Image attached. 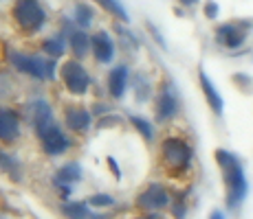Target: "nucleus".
Masks as SVG:
<instances>
[{
  "mask_svg": "<svg viewBox=\"0 0 253 219\" xmlns=\"http://www.w3.org/2000/svg\"><path fill=\"white\" fill-rule=\"evenodd\" d=\"M13 16H16V22L20 24V29L31 31V33L40 31L42 24L46 20V13L38 0H18L16 9H13Z\"/></svg>",
  "mask_w": 253,
  "mask_h": 219,
  "instance_id": "20e7f679",
  "label": "nucleus"
},
{
  "mask_svg": "<svg viewBox=\"0 0 253 219\" xmlns=\"http://www.w3.org/2000/svg\"><path fill=\"white\" fill-rule=\"evenodd\" d=\"M178 2H181L183 7H192V4H196L198 0H178Z\"/></svg>",
  "mask_w": 253,
  "mask_h": 219,
  "instance_id": "c85d7f7f",
  "label": "nucleus"
},
{
  "mask_svg": "<svg viewBox=\"0 0 253 219\" xmlns=\"http://www.w3.org/2000/svg\"><path fill=\"white\" fill-rule=\"evenodd\" d=\"M11 62L24 75H31L36 79H48V81L55 79V62L44 60L40 55H20V53H13Z\"/></svg>",
  "mask_w": 253,
  "mask_h": 219,
  "instance_id": "7ed1b4c3",
  "label": "nucleus"
},
{
  "mask_svg": "<svg viewBox=\"0 0 253 219\" xmlns=\"http://www.w3.org/2000/svg\"><path fill=\"white\" fill-rule=\"evenodd\" d=\"M90 219H108V217H99V215H95V217H90Z\"/></svg>",
  "mask_w": 253,
  "mask_h": 219,
  "instance_id": "7c9ffc66",
  "label": "nucleus"
},
{
  "mask_svg": "<svg viewBox=\"0 0 253 219\" xmlns=\"http://www.w3.org/2000/svg\"><path fill=\"white\" fill-rule=\"evenodd\" d=\"M205 16H207V18H216V16H218V4L213 2V0L205 2Z\"/></svg>",
  "mask_w": 253,
  "mask_h": 219,
  "instance_id": "393cba45",
  "label": "nucleus"
},
{
  "mask_svg": "<svg viewBox=\"0 0 253 219\" xmlns=\"http://www.w3.org/2000/svg\"><path fill=\"white\" fill-rule=\"evenodd\" d=\"M42 143H44V152L48 156H60V154H64L66 149L71 147V143H69V138H66L64 134H62L57 127H51L46 131L44 136H42Z\"/></svg>",
  "mask_w": 253,
  "mask_h": 219,
  "instance_id": "ddd939ff",
  "label": "nucleus"
},
{
  "mask_svg": "<svg viewBox=\"0 0 253 219\" xmlns=\"http://www.w3.org/2000/svg\"><path fill=\"white\" fill-rule=\"evenodd\" d=\"M130 123L137 127V131L141 136H143L145 140H152V123L150 121H145V119H141V116H130Z\"/></svg>",
  "mask_w": 253,
  "mask_h": 219,
  "instance_id": "412c9836",
  "label": "nucleus"
},
{
  "mask_svg": "<svg viewBox=\"0 0 253 219\" xmlns=\"http://www.w3.org/2000/svg\"><path fill=\"white\" fill-rule=\"evenodd\" d=\"M137 204H139V208H143V211L154 213V211H161V208L168 206L169 195H168V191H165L163 184L152 182V184H148V188L137 197Z\"/></svg>",
  "mask_w": 253,
  "mask_h": 219,
  "instance_id": "423d86ee",
  "label": "nucleus"
},
{
  "mask_svg": "<svg viewBox=\"0 0 253 219\" xmlns=\"http://www.w3.org/2000/svg\"><path fill=\"white\" fill-rule=\"evenodd\" d=\"M75 20L77 24H80L82 29H86V27H90V22H92V11L86 4H77V9H75Z\"/></svg>",
  "mask_w": 253,
  "mask_h": 219,
  "instance_id": "4be33fe9",
  "label": "nucleus"
},
{
  "mask_svg": "<svg viewBox=\"0 0 253 219\" xmlns=\"http://www.w3.org/2000/svg\"><path fill=\"white\" fill-rule=\"evenodd\" d=\"M137 219H163L161 215H154V213H152V215H145V217H137Z\"/></svg>",
  "mask_w": 253,
  "mask_h": 219,
  "instance_id": "c756f323",
  "label": "nucleus"
},
{
  "mask_svg": "<svg viewBox=\"0 0 253 219\" xmlns=\"http://www.w3.org/2000/svg\"><path fill=\"white\" fill-rule=\"evenodd\" d=\"M161 158L169 171H176V173L187 171L189 164H192V147L183 138L169 136L161 145Z\"/></svg>",
  "mask_w": 253,
  "mask_h": 219,
  "instance_id": "f03ea898",
  "label": "nucleus"
},
{
  "mask_svg": "<svg viewBox=\"0 0 253 219\" xmlns=\"http://www.w3.org/2000/svg\"><path fill=\"white\" fill-rule=\"evenodd\" d=\"M209 219H225V213H222V211H213L211 215H209Z\"/></svg>",
  "mask_w": 253,
  "mask_h": 219,
  "instance_id": "cd10ccee",
  "label": "nucleus"
},
{
  "mask_svg": "<svg viewBox=\"0 0 253 219\" xmlns=\"http://www.w3.org/2000/svg\"><path fill=\"white\" fill-rule=\"evenodd\" d=\"M176 112H178L176 92H174V86L169 84V81H165L163 88L159 90V96H157V116H159V121H168V119H172Z\"/></svg>",
  "mask_w": 253,
  "mask_h": 219,
  "instance_id": "0eeeda50",
  "label": "nucleus"
},
{
  "mask_svg": "<svg viewBox=\"0 0 253 219\" xmlns=\"http://www.w3.org/2000/svg\"><path fill=\"white\" fill-rule=\"evenodd\" d=\"M0 173H7L11 180H16V182H20L22 180V167L20 162H18L13 156L0 152Z\"/></svg>",
  "mask_w": 253,
  "mask_h": 219,
  "instance_id": "a211bd4d",
  "label": "nucleus"
},
{
  "mask_svg": "<svg viewBox=\"0 0 253 219\" xmlns=\"http://www.w3.org/2000/svg\"><path fill=\"white\" fill-rule=\"evenodd\" d=\"M198 79H201V88H203V92H205V99H207V103H209V108L213 110V114H218L220 116L222 114V110H225V101H222V96L218 94V90H216V86L211 84V79H209V75L205 70H198Z\"/></svg>",
  "mask_w": 253,
  "mask_h": 219,
  "instance_id": "f8f14e48",
  "label": "nucleus"
},
{
  "mask_svg": "<svg viewBox=\"0 0 253 219\" xmlns=\"http://www.w3.org/2000/svg\"><path fill=\"white\" fill-rule=\"evenodd\" d=\"M20 136V121L13 110H0V140L13 143Z\"/></svg>",
  "mask_w": 253,
  "mask_h": 219,
  "instance_id": "9d476101",
  "label": "nucleus"
},
{
  "mask_svg": "<svg viewBox=\"0 0 253 219\" xmlns=\"http://www.w3.org/2000/svg\"><path fill=\"white\" fill-rule=\"evenodd\" d=\"M126 86H128V66H117L113 68L108 77V90L115 99H121L126 92Z\"/></svg>",
  "mask_w": 253,
  "mask_h": 219,
  "instance_id": "dca6fc26",
  "label": "nucleus"
},
{
  "mask_svg": "<svg viewBox=\"0 0 253 219\" xmlns=\"http://www.w3.org/2000/svg\"><path fill=\"white\" fill-rule=\"evenodd\" d=\"M148 27H150V33H152V35H154V37H157V40H159V44H161V46L165 48V40H163V37H161V33H159V31H157V29H154V27H152V24H148Z\"/></svg>",
  "mask_w": 253,
  "mask_h": 219,
  "instance_id": "bb28decb",
  "label": "nucleus"
},
{
  "mask_svg": "<svg viewBox=\"0 0 253 219\" xmlns=\"http://www.w3.org/2000/svg\"><path fill=\"white\" fill-rule=\"evenodd\" d=\"M62 81H64L66 88H69L73 94H86V90H88V86H90L88 72L75 60L66 62V64L62 66Z\"/></svg>",
  "mask_w": 253,
  "mask_h": 219,
  "instance_id": "39448f33",
  "label": "nucleus"
},
{
  "mask_svg": "<svg viewBox=\"0 0 253 219\" xmlns=\"http://www.w3.org/2000/svg\"><path fill=\"white\" fill-rule=\"evenodd\" d=\"M64 215L69 219H90L88 208H86L84 202H69L64 206Z\"/></svg>",
  "mask_w": 253,
  "mask_h": 219,
  "instance_id": "aec40b11",
  "label": "nucleus"
},
{
  "mask_svg": "<svg viewBox=\"0 0 253 219\" xmlns=\"http://www.w3.org/2000/svg\"><path fill=\"white\" fill-rule=\"evenodd\" d=\"M69 40H71V48H73V53H75V57H86V53L90 51V46H92V42H90V37L84 33V29H80V31H71L69 33Z\"/></svg>",
  "mask_w": 253,
  "mask_h": 219,
  "instance_id": "f3484780",
  "label": "nucleus"
},
{
  "mask_svg": "<svg viewBox=\"0 0 253 219\" xmlns=\"http://www.w3.org/2000/svg\"><path fill=\"white\" fill-rule=\"evenodd\" d=\"M92 119H90V112L84 108H69L66 110V127L73 131H86L90 127Z\"/></svg>",
  "mask_w": 253,
  "mask_h": 219,
  "instance_id": "2eb2a0df",
  "label": "nucleus"
},
{
  "mask_svg": "<svg viewBox=\"0 0 253 219\" xmlns=\"http://www.w3.org/2000/svg\"><path fill=\"white\" fill-rule=\"evenodd\" d=\"M97 4H101V9H106L108 13H113V16H117L121 22H130V16L128 11L124 9V4L119 2V0H95Z\"/></svg>",
  "mask_w": 253,
  "mask_h": 219,
  "instance_id": "6ab92c4d",
  "label": "nucleus"
},
{
  "mask_svg": "<svg viewBox=\"0 0 253 219\" xmlns=\"http://www.w3.org/2000/svg\"><path fill=\"white\" fill-rule=\"evenodd\" d=\"M216 40H218V44H222V46H227V48H238L245 42V29H240L236 22L220 24V27L216 29Z\"/></svg>",
  "mask_w": 253,
  "mask_h": 219,
  "instance_id": "1a4fd4ad",
  "label": "nucleus"
},
{
  "mask_svg": "<svg viewBox=\"0 0 253 219\" xmlns=\"http://www.w3.org/2000/svg\"><path fill=\"white\" fill-rule=\"evenodd\" d=\"M88 202L92 204V206H113L115 199L110 197V195H92Z\"/></svg>",
  "mask_w": 253,
  "mask_h": 219,
  "instance_id": "b1692460",
  "label": "nucleus"
},
{
  "mask_svg": "<svg viewBox=\"0 0 253 219\" xmlns=\"http://www.w3.org/2000/svg\"><path fill=\"white\" fill-rule=\"evenodd\" d=\"M44 51L51 57H62L64 55V42L62 40H46L44 42Z\"/></svg>",
  "mask_w": 253,
  "mask_h": 219,
  "instance_id": "5701e85b",
  "label": "nucleus"
},
{
  "mask_svg": "<svg viewBox=\"0 0 253 219\" xmlns=\"http://www.w3.org/2000/svg\"><path fill=\"white\" fill-rule=\"evenodd\" d=\"M31 121H33V127L38 129L40 138L46 134L48 129L53 127V110L46 101L38 99L31 103Z\"/></svg>",
  "mask_w": 253,
  "mask_h": 219,
  "instance_id": "6e6552de",
  "label": "nucleus"
},
{
  "mask_svg": "<svg viewBox=\"0 0 253 219\" xmlns=\"http://www.w3.org/2000/svg\"><path fill=\"white\" fill-rule=\"evenodd\" d=\"M90 42H92V51H95L97 62H101V64L113 62V57H115V42L110 40L108 33H106V31L95 33V35L90 37Z\"/></svg>",
  "mask_w": 253,
  "mask_h": 219,
  "instance_id": "9b49d317",
  "label": "nucleus"
},
{
  "mask_svg": "<svg viewBox=\"0 0 253 219\" xmlns=\"http://www.w3.org/2000/svg\"><path fill=\"white\" fill-rule=\"evenodd\" d=\"M108 164H110V171H113L115 178L121 180V171H119V167H117V160L113 158V156H108Z\"/></svg>",
  "mask_w": 253,
  "mask_h": 219,
  "instance_id": "a878e982",
  "label": "nucleus"
},
{
  "mask_svg": "<svg viewBox=\"0 0 253 219\" xmlns=\"http://www.w3.org/2000/svg\"><path fill=\"white\" fill-rule=\"evenodd\" d=\"M216 162H218V167H220L222 180H225V187H227V206L238 208L242 202H245L247 191H249L240 160H238L233 154L225 152V149H218Z\"/></svg>",
  "mask_w": 253,
  "mask_h": 219,
  "instance_id": "f257e3e1",
  "label": "nucleus"
},
{
  "mask_svg": "<svg viewBox=\"0 0 253 219\" xmlns=\"http://www.w3.org/2000/svg\"><path fill=\"white\" fill-rule=\"evenodd\" d=\"M82 180V169L77 162H69L64 164V167L60 169V171L55 173V178H53V182H55V187H60L62 191H64V195H69L71 193V187H66V184L71 182H80Z\"/></svg>",
  "mask_w": 253,
  "mask_h": 219,
  "instance_id": "4468645a",
  "label": "nucleus"
}]
</instances>
